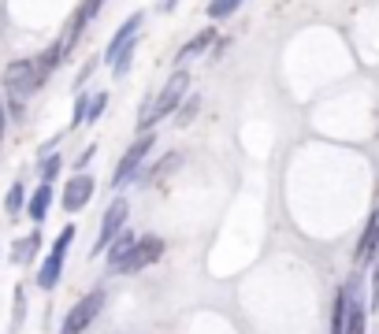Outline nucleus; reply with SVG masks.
<instances>
[{"mask_svg":"<svg viewBox=\"0 0 379 334\" xmlns=\"http://www.w3.org/2000/svg\"><path fill=\"white\" fill-rule=\"evenodd\" d=\"M142 23H145V15H130V19H127L119 30H115V38H112V45H108V53H105V60L112 63L115 75H127L130 56H134V41H138Z\"/></svg>","mask_w":379,"mask_h":334,"instance_id":"f03ea898","label":"nucleus"},{"mask_svg":"<svg viewBox=\"0 0 379 334\" xmlns=\"http://www.w3.org/2000/svg\"><path fill=\"white\" fill-rule=\"evenodd\" d=\"M375 249H379V212L368 215V227H365V234H361L357 253H353V267H368L372 257H375Z\"/></svg>","mask_w":379,"mask_h":334,"instance_id":"9d476101","label":"nucleus"},{"mask_svg":"<svg viewBox=\"0 0 379 334\" xmlns=\"http://www.w3.org/2000/svg\"><path fill=\"white\" fill-rule=\"evenodd\" d=\"M153 145H156V138H153V134H142V138H138L134 145H130L127 153H123L119 167H115V175H112V186H123V182H130V178H134V175H138V167L145 163V156L153 153Z\"/></svg>","mask_w":379,"mask_h":334,"instance_id":"20e7f679","label":"nucleus"},{"mask_svg":"<svg viewBox=\"0 0 379 334\" xmlns=\"http://www.w3.org/2000/svg\"><path fill=\"white\" fill-rule=\"evenodd\" d=\"M105 104H108V97H105V93H97V97L90 100V115H86V119H90V123H93V119H101Z\"/></svg>","mask_w":379,"mask_h":334,"instance_id":"a211bd4d","label":"nucleus"},{"mask_svg":"<svg viewBox=\"0 0 379 334\" xmlns=\"http://www.w3.org/2000/svg\"><path fill=\"white\" fill-rule=\"evenodd\" d=\"M56 171H60V156H48V160L41 163V178H45V182H53Z\"/></svg>","mask_w":379,"mask_h":334,"instance_id":"6ab92c4d","label":"nucleus"},{"mask_svg":"<svg viewBox=\"0 0 379 334\" xmlns=\"http://www.w3.org/2000/svg\"><path fill=\"white\" fill-rule=\"evenodd\" d=\"M4 86L15 93V97H26L34 93L41 82H38V60H15L8 71H4Z\"/></svg>","mask_w":379,"mask_h":334,"instance_id":"423d86ee","label":"nucleus"},{"mask_svg":"<svg viewBox=\"0 0 379 334\" xmlns=\"http://www.w3.org/2000/svg\"><path fill=\"white\" fill-rule=\"evenodd\" d=\"M0 141H4V108H0Z\"/></svg>","mask_w":379,"mask_h":334,"instance_id":"4be33fe9","label":"nucleus"},{"mask_svg":"<svg viewBox=\"0 0 379 334\" xmlns=\"http://www.w3.org/2000/svg\"><path fill=\"white\" fill-rule=\"evenodd\" d=\"M90 197H93V178H90V175H75V178L68 182V190H63V208L78 212V208L90 205Z\"/></svg>","mask_w":379,"mask_h":334,"instance_id":"9b49d317","label":"nucleus"},{"mask_svg":"<svg viewBox=\"0 0 379 334\" xmlns=\"http://www.w3.org/2000/svg\"><path fill=\"white\" fill-rule=\"evenodd\" d=\"M101 308H105V290H93V293H86L78 301V305L68 312V320H63V327H60V334H82L86 330L97 316H101Z\"/></svg>","mask_w":379,"mask_h":334,"instance_id":"7ed1b4c3","label":"nucleus"},{"mask_svg":"<svg viewBox=\"0 0 379 334\" xmlns=\"http://www.w3.org/2000/svg\"><path fill=\"white\" fill-rule=\"evenodd\" d=\"M48 205H53V190H48V182H41L38 193L30 197V220L41 223V220H45V212H48Z\"/></svg>","mask_w":379,"mask_h":334,"instance_id":"ddd939ff","label":"nucleus"},{"mask_svg":"<svg viewBox=\"0 0 379 334\" xmlns=\"http://www.w3.org/2000/svg\"><path fill=\"white\" fill-rule=\"evenodd\" d=\"M101 4H105V0H86V4H82L78 11H82V15H86V23H90V19H93V15H97V8H101Z\"/></svg>","mask_w":379,"mask_h":334,"instance_id":"aec40b11","label":"nucleus"},{"mask_svg":"<svg viewBox=\"0 0 379 334\" xmlns=\"http://www.w3.org/2000/svg\"><path fill=\"white\" fill-rule=\"evenodd\" d=\"M4 208L15 215V212H19L23 208V186H19V182H15V186L8 190V200H4Z\"/></svg>","mask_w":379,"mask_h":334,"instance_id":"f3484780","label":"nucleus"},{"mask_svg":"<svg viewBox=\"0 0 379 334\" xmlns=\"http://www.w3.org/2000/svg\"><path fill=\"white\" fill-rule=\"evenodd\" d=\"M365 323H368V308L361 301V282L353 279L346 286V330L342 334H365Z\"/></svg>","mask_w":379,"mask_h":334,"instance_id":"1a4fd4ad","label":"nucleus"},{"mask_svg":"<svg viewBox=\"0 0 379 334\" xmlns=\"http://www.w3.org/2000/svg\"><path fill=\"white\" fill-rule=\"evenodd\" d=\"M38 245H41V234L34 230V234H30V238H23V242H15V249H11V260H15V264H26L30 257H34V253H38Z\"/></svg>","mask_w":379,"mask_h":334,"instance_id":"4468645a","label":"nucleus"},{"mask_svg":"<svg viewBox=\"0 0 379 334\" xmlns=\"http://www.w3.org/2000/svg\"><path fill=\"white\" fill-rule=\"evenodd\" d=\"M197 104H201L197 97H193V100H186V108H183V115H178V123H190V119H193V112H197Z\"/></svg>","mask_w":379,"mask_h":334,"instance_id":"412c9836","label":"nucleus"},{"mask_svg":"<svg viewBox=\"0 0 379 334\" xmlns=\"http://www.w3.org/2000/svg\"><path fill=\"white\" fill-rule=\"evenodd\" d=\"M238 8H242V0H212L208 15H212V19H223V15H235Z\"/></svg>","mask_w":379,"mask_h":334,"instance_id":"dca6fc26","label":"nucleus"},{"mask_svg":"<svg viewBox=\"0 0 379 334\" xmlns=\"http://www.w3.org/2000/svg\"><path fill=\"white\" fill-rule=\"evenodd\" d=\"M164 257V238H156V234H145V238L130 249V257L119 264V275L123 271H142V267H149Z\"/></svg>","mask_w":379,"mask_h":334,"instance_id":"0eeeda50","label":"nucleus"},{"mask_svg":"<svg viewBox=\"0 0 379 334\" xmlns=\"http://www.w3.org/2000/svg\"><path fill=\"white\" fill-rule=\"evenodd\" d=\"M186 90H190V75H186V71H175L168 82H164V90L156 93L153 104H145L149 112H142V115H138V130H142V134H149L153 123H160L164 115H171V112L178 108V100H183Z\"/></svg>","mask_w":379,"mask_h":334,"instance_id":"f257e3e1","label":"nucleus"},{"mask_svg":"<svg viewBox=\"0 0 379 334\" xmlns=\"http://www.w3.org/2000/svg\"><path fill=\"white\" fill-rule=\"evenodd\" d=\"M71 242H75V227H68L56 238V245H53V253L45 257V264H41V275H38V286L41 290H53L56 282H60V271H63V257H68V249H71Z\"/></svg>","mask_w":379,"mask_h":334,"instance_id":"39448f33","label":"nucleus"},{"mask_svg":"<svg viewBox=\"0 0 379 334\" xmlns=\"http://www.w3.org/2000/svg\"><path fill=\"white\" fill-rule=\"evenodd\" d=\"M123 223H127V200L123 197H115L108 212H105V223H101V234H97V245H93V253H101V249H108L115 238L123 234Z\"/></svg>","mask_w":379,"mask_h":334,"instance_id":"6e6552de","label":"nucleus"},{"mask_svg":"<svg viewBox=\"0 0 379 334\" xmlns=\"http://www.w3.org/2000/svg\"><path fill=\"white\" fill-rule=\"evenodd\" d=\"M134 245H138V242H134V234H127V230L112 242V253H108V267H112V271H119V264L130 257V249H134Z\"/></svg>","mask_w":379,"mask_h":334,"instance_id":"f8f14e48","label":"nucleus"},{"mask_svg":"<svg viewBox=\"0 0 379 334\" xmlns=\"http://www.w3.org/2000/svg\"><path fill=\"white\" fill-rule=\"evenodd\" d=\"M212 45V30H201V33H197V38L183 48V53H178V63H186L190 56H197V53H205V48Z\"/></svg>","mask_w":379,"mask_h":334,"instance_id":"2eb2a0df","label":"nucleus"}]
</instances>
